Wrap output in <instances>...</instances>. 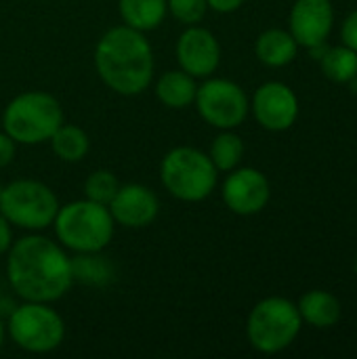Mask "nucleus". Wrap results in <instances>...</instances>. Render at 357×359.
<instances>
[{"instance_id": "13", "label": "nucleus", "mask_w": 357, "mask_h": 359, "mask_svg": "<svg viewBox=\"0 0 357 359\" xmlns=\"http://www.w3.org/2000/svg\"><path fill=\"white\" fill-rule=\"evenodd\" d=\"M335 25V8L330 0H297L290 8L288 32L299 46L311 48L324 44Z\"/></svg>"}, {"instance_id": "11", "label": "nucleus", "mask_w": 357, "mask_h": 359, "mask_svg": "<svg viewBox=\"0 0 357 359\" xmlns=\"http://www.w3.org/2000/svg\"><path fill=\"white\" fill-rule=\"evenodd\" d=\"M225 206L240 217L259 215L271 198V185L267 177L257 168H234L229 170L223 189H221Z\"/></svg>"}, {"instance_id": "23", "label": "nucleus", "mask_w": 357, "mask_h": 359, "mask_svg": "<svg viewBox=\"0 0 357 359\" xmlns=\"http://www.w3.org/2000/svg\"><path fill=\"white\" fill-rule=\"evenodd\" d=\"M118 189H120L118 177L112 170H105V168L93 170L84 181V198L90 200V202L103 204V206H107L114 200Z\"/></svg>"}, {"instance_id": "26", "label": "nucleus", "mask_w": 357, "mask_h": 359, "mask_svg": "<svg viewBox=\"0 0 357 359\" xmlns=\"http://www.w3.org/2000/svg\"><path fill=\"white\" fill-rule=\"evenodd\" d=\"M15 151H17V143L2 130L0 133V168H4L13 162Z\"/></svg>"}, {"instance_id": "14", "label": "nucleus", "mask_w": 357, "mask_h": 359, "mask_svg": "<svg viewBox=\"0 0 357 359\" xmlns=\"http://www.w3.org/2000/svg\"><path fill=\"white\" fill-rule=\"evenodd\" d=\"M112 217L116 223H120L126 229H141L156 221L160 212L158 196L141 185V183H126L120 185L114 200L107 204Z\"/></svg>"}, {"instance_id": "1", "label": "nucleus", "mask_w": 357, "mask_h": 359, "mask_svg": "<svg viewBox=\"0 0 357 359\" xmlns=\"http://www.w3.org/2000/svg\"><path fill=\"white\" fill-rule=\"evenodd\" d=\"M6 278L13 292L23 301L55 303L74 284L72 259L50 238L32 233L8 248Z\"/></svg>"}, {"instance_id": "19", "label": "nucleus", "mask_w": 357, "mask_h": 359, "mask_svg": "<svg viewBox=\"0 0 357 359\" xmlns=\"http://www.w3.org/2000/svg\"><path fill=\"white\" fill-rule=\"evenodd\" d=\"M72 276H74V282L103 288L116 280V269L99 252H78L72 259Z\"/></svg>"}, {"instance_id": "8", "label": "nucleus", "mask_w": 357, "mask_h": 359, "mask_svg": "<svg viewBox=\"0 0 357 359\" xmlns=\"http://www.w3.org/2000/svg\"><path fill=\"white\" fill-rule=\"evenodd\" d=\"M11 341L27 353H50L65 339V322L50 303L23 301L8 316Z\"/></svg>"}, {"instance_id": "21", "label": "nucleus", "mask_w": 357, "mask_h": 359, "mask_svg": "<svg viewBox=\"0 0 357 359\" xmlns=\"http://www.w3.org/2000/svg\"><path fill=\"white\" fill-rule=\"evenodd\" d=\"M320 67L328 80L337 84H349L357 78V53L345 44L326 48L320 57Z\"/></svg>"}, {"instance_id": "25", "label": "nucleus", "mask_w": 357, "mask_h": 359, "mask_svg": "<svg viewBox=\"0 0 357 359\" xmlns=\"http://www.w3.org/2000/svg\"><path fill=\"white\" fill-rule=\"evenodd\" d=\"M341 40L345 46L353 48L357 53V11L349 13L341 25Z\"/></svg>"}, {"instance_id": "6", "label": "nucleus", "mask_w": 357, "mask_h": 359, "mask_svg": "<svg viewBox=\"0 0 357 359\" xmlns=\"http://www.w3.org/2000/svg\"><path fill=\"white\" fill-rule=\"evenodd\" d=\"M303 320L299 307L284 297H267L259 301L246 320V337L252 349L276 355L288 349L301 334Z\"/></svg>"}, {"instance_id": "18", "label": "nucleus", "mask_w": 357, "mask_h": 359, "mask_svg": "<svg viewBox=\"0 0 357 359\" xmlns=\"http://www.w3.org/2000/svg\"><path fill=\"white\" fill-rule=\"evenodd\" d=\"M118 13L124 25L145 34L160 27L168 8L166 0H118Z\"/></svg>"}, {"instance_id": "5", "label": "nucleus", "mask_w": 357, "mask_h": 359, "mask_svg": "<svg viewBox=\"0 0 357 359\" xmlns=\"http://www.w3.org/2000/svg\"><path fill=\"white\" fill-rule=\"evenodd\" d=\"M160 181L164 189L181 202H202L213 196L219 170L208 154L198 147H173L160 162Z\"/></svg>"}, {"instance_id": "4", "label": "nucleus", "mask_w": 357, "mask_h": 359, "mask_svg": "<svg viewBox=\"0 0 357 359\" xmlns=\"http://www.w3.org/2000/svg\"><path fill=\"white\" fill-rule=\"evenodd\" d=\"M63 124L61 103L44 90H25L2 111V130L19 145H38Z\"/></svg>"}, {"instance_id": "9", "label": "nucleus", "mask_w": 357, "mask_h": 359, "mask_svg": "<svg viewBox=\"0 0 357 359\" xmlns=\"http://www.w3.org/2000/svg\"><path fill=\"white\" fill-rule=\"evenodd\" d=\"M194 103L200 118L219 130L238 128L250 111L244 88L227 78H204L196 90Z\"/></svg>"}, {"instance_id": "31", "label": "nucleus", "mask_w": 357, "mask_h": 359, "mask_svg": "<svg viewBox=\"0 0 357 359\" xmlns=\"http://www.w3.org/2000/svg\"><path fill=\"white\" fill-rule=\"evenodd\" d=\"M2 187H4V185H2V183H0V196H2Z\"/></svg>"}, {"instance_id": "15", "label": "nucleus", "mask_w": 357, "mask_h": 359, "mask_svg": "<svg viewBox=\"0 0 357 359\" xmlns=\"http://www.w3.org/2000/svg\"><path fill=\"white\" fill-rule=\"evenodd\" d=\"M297 50H299V44L292 38V34L280 27L265 29L263 34H259L255 42V55L267 67H284L292 63L297 57Z\"/></svg>"}, {"instance_id": "2", "label": "nucleus", "mask_w": 357, "mask_h": 359, "mask_svg": "<svg viewBox=\"0 0 357 359\" xmlns=\"http://www.w3.org/2000/svg\"><path fill=\"white\" fill-rule=\"evenodd\" d=\"M154 48L143 32L128 25L107 29L95 46V69L101 82L122 97H135L154 80Z\"/></svg>"}, {"instance_id": "20", "label": "nucleus", "mask_w": 357, "mask_h": 359, "mask_svg": "<svg viewBox=\"0 0 357 359\" xmlns=\"http://www.w3.org/2000/svg\"><path fill=\"white\" fill-rule=\"evenodd\" d=\"M48 141H50V147H53L55 156L61 162H69V164H76L82 158H86V154L90 149V139H88L86 130L76 126V124H65L63 122L53 133V137Z\"/></svg>"}, {"instance_id": "17", "label": "nucleus", "mask_w": 357, "mask_h": 359, "mask_svg": "<svg viewBox=\"0 0 357 359\" xmlns=\"http://www.w3.org/2000/svg\"><path fill=\"white\" fill-rule=\"evenodd\" d=\"M196 78L183 69H168L156 82V97L162 105L170 109H183L196 99Z\"/></svg>"}, {"instance_id": "27", "label": "nucleus", "mask_w": 357, "mask_h": 359, "mask_svg": "<svg viewBox=\"0 0 357 359\" xmlns=\"http://www.w3.org/2000/svg\"><path fill=\"white\" fill-rule=\"evenodd\" d=\"M246 0H206L208 8H213L215 13L227 15V13H236Z\"/></svg>"}, {"instance_id": "16", "label": "nucleus", "mask_w": 357, "mask_h": 359, "mask_svg": "<svg viewBox=\"0 0 357 359\" xmlns=\"http://www.w3.org/2000/svg\"><path fill=\"white\" fill-rule=\"evenodd\" d=\"M299 313L301 320L314 328H332L341 320V303L335 294L326 290H309L301 297L299 301Z\"/></svg>"}, {"instance_id": "28", "label": "nucleus", "mask_w": 357, "mask_h": 359, "mask_svg": "<svg viewBox=\"0 0 357 359\" xmlns=\"http://www.w3.org/2000/svg\"><path fill=\"white\" fill-rule=\"evenodd\" d=\"M11 246H13V229L11 223L4 219V215L0 212V257L6 255Z\"/></svg>"}, {"instance_id": "24", "label": "nucleus", "mask_w": 357, "mask_h": 359, "mask_svg": "<svg viewBox=\"0 0 357 359\" xmlns=\"http://www.w3.org/2000/svg\"><path fill=\"white\" fill-rule=\"evenodd\" d=\"M166 8L183 25H196L208 13L206 0H166Z\"/></svg>"}, {"instance_id": "7", "label": "nucleus", "mask_w": 357, "mask_h": 359, "mask_svg": "<svg viewBox=\"0 0 357 359\" xmlns=\"http://www.w3.org/2000/svg\"><path fill=\"white\" fill-rule=\"evenodd\" d=\"M59 200L53 189L34 179H19L2 187L0 212L4 219L27 231H42L53 225Z\"/></svg>"}, {"instance_id": "22", "label": "nucleus", "mask_w": 357, "mask_h": 359, "mask_svg": "<svg viewBox=\"0 0 357 359\" xmlns=\"http://www.w3.org/2000/svg\"><path fill=\"white\" fill-rule=\"evenodd\" d=\"M208 156L219 172H229L238 168L244 158V141L234 130H221L213 139Z\"/></svg>"}, {"instance_id": "30", "label": "nucleus", "mask_w": 357, "mask_h": 359, "mask_svg": "<svg viewBox=\"0 0 357 359\" xmlns=\"http://www.w3.org/2000/svg\"><path fill=\"white\" fill-rule=\"evenodd\" d=\"M353 269H356V276H357V257H356V265H353Z\"/></svg>"}, {"instance_id": "29", "label": "nucleus", "mask_w": 357, "mask_h": 359, "mask_svg": "<svg viewBox=\"0 0 357 359\" xmlns=\"http://www.w3.org/2000/svg\"><path fill=\"white\" fill-rule=\"evenodd\" d=\"M4 332H6V326L2 324V318H0V347H2V343H4Z\"/></svg>"}, {"instance_id": "3", "label": "nucleus", "mask_w": 357, "mask_h": 359, "mask_svg": "<svg viewBox=\"0 0 357 359\" xmlns=\"http://www.w3.org/2000/svg\"><path fill=\"white\" fill-rule=\"evenodd\" d=\"M53 227L63 248L76 255L101 252L114 238L116 221L107 206L84 198L59 206Z\"/></svg>"}, {"instance_id": "10", "label": "nucleus", "mask_w": 357, "mask_h": 359, "mask_svg": "<svg viewBox=\"0 0 357 359\" xmlns=\"http://www.w3.org/2000/svg\"><path fill=\"white\" fill-rule=\"evenodd\" d=\"M250 109L265 130L284 133L299 118V99L288 84L271 80L255 90Z\"/></svg>"}, {"instance_id": "12", "label": "nucleus", "mask_w": 357, "mask_h": 359, "mask_svg": "<svg viewBox=\"0 0 357 359\" xmlns=\"http://www.w3.org/2000/svg\"><path fill=\"white\" fill-rule=\"evenodd\" d=\"M177 61L183 72L194 78H208L221 65V44L217 36L196 25H187L177 40Z\"/></svg>"}]
</instances>
